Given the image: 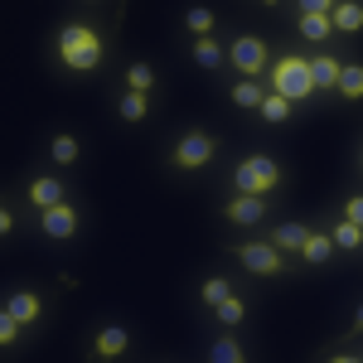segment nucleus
<instances>
[{
	"mask_svg": "<svg viewBox=\"0 0 363 363\" xmlns=\"http://www.w3.org/2000/svg\"><path fill=\"white\" fill-rule=\"evenodd\" d=\"M58 58L73 68V73H92L102 63V39L87 25H63L58 29Z\"/></svg>",
	"mask_w": 363,
	"mask_h": 363,
	"instance_id": "f257e3e1",
	"label": "nucleus"
},
{
	"mask_svg": "<svg viewBox=\"0 0 363 363\" xmlns=\"http://www.w3.org/2000/svg\"><path fill=\"white\" fill-rule=\"evenodd\" d=\"M272 83H277V92L286 97V102H306V97H315V78H310V58H296L286 54L272 68Z\"/></svg>",
	"mask_w": 363,
	"mask_h": 363,
	"instance_id": "f03ea898",
	"label": "nucleus"
},
{
	"mask_svg": "<svg viewBox=\"0 0 363 363\" xmlns=\"http://www.w3.org/2000/svg\"><path fill=\"white\" fill-rule=\"evenodd\" d=\"M233 184H238V194L262 199L267 189H277V184H281V169H277V160H267V155H247L242 165L233 169Z\"/></svg>",
	"mask_w": 363,
	"mask_h": 363,
	"instance_id": "7ed1b4c3",
	"label": "nucleus"
},
{
	"mask_svg": "<svg viewBox=\"0 0 363 363\" xmlns=\"http://www.w3.org/2000/svg\"><path fill=\"white\" fill-rule=\"evenodd\" d=\"M213 136L208 131H184V140L174 145V169H203L208 160H213Z\"/></svg>",
	"mask_w": 363,
	"mask_h": 363,
	"instance_id": "20e7f679",
	"label": "nucleus"
},
{
	"mask_svg": "<svg viewBox=\"0 0 363 363\" xmlns=\"http://www.w3.org/2000/svg\"><path fill=\"white\" fill-rule=\"evenodd\" d=\"M228 58H233V63H238V68L252 78V73H262V68H267V44H262L257 34H242V39H233Z\"/></svg>",
	"mask_w": 363,
	"mask_h": 363,
	"instance_id": "39448f33",
	"label": "nucleus"
},
{
	"mask_svg": "<svg viewBox=\"0 0 363 363\" xmlns=\"http://www.w3.org/2000/svg\"><path fill=\"white\" fill-rule=\"evenodd\" d=\"M238 262H242L247 272H257V277H277L281 272V252L272 247V242H247V247H238Z\"/></svg>",
	"mask_w": 363,
	"mask_h": 363,
	"instance_id": "423d86ee",
	"label": "nucleus"
},
{
	"mask_svg": "<svg viewBox=\"0 0 363 363\" xmlns=\"http://www.w3.org/2000/svg\"><path fill=\"white\" fill-rule=\"evenodd\" d=\"M39 223H44L49 238H73V233H78V213H73L68 203H58V208H44V213H39Z\"/></svg>",
	"mask_w": 363,
	"mask_h": 363,
	"instance_id": "0eeeda50",
	"label": "nucleus"
},
{
	"mask_svg": "<svg viewBox=\"0 0 363 363\" xmlns=\"http://www.w3.org/2000/svg\"><path fill=\"white\" fill-rule=\"evenodd\" d=\"M339 73H344V63H339L335 54L310 58V78H315V92H335V87H339Z\"/></svg>",
	"mask_w": 363,
	"mask_h": 363,
	"instance_id": "6e6552de",
	"label": "nucleus"
},
{
	"mask_svg": "<svg viewBox=\"0 0 363 363\" xmlns=\"http://www.w3.org/2000/svg\"><path fill=\"white\" fill-rule=\"evenodd\" d=\"M126 344H131V335H126L121 325H107V330L97 335V344H92V349H97V359H102V363H112V359H121V354H126Z\"/></svg>",
	"mask_w": 363,
	"mask_h": 363,
	"instance_id": "1a4fd4ad",
	"label": "nucleus"
},
{
	"mask_svg": "<svg viewBox=\"0 0 363 363\" xmlns=\"http://www.w3.org/2000/svg\"><path fill=\"white\" fill-rule=\"evenodd\" d=\"M29 199H34L39 208H58V203H63V184H58L54 174H44V179L29 184Z\"/></svg>",
	"mask_w": 363,
	"mask_h": 363,
	"instance_id": "9d476101",
	"label": "nucleus"
},
{
	"mask_svg": "<svg viewBox=\"0 0 363 363\" xmlns=\"http://www.w3.org/2000/svg\"><path fill=\"white\" fill-rule=\"evenodd\" d=\"M330 252H335V238H330V233H310L306 247H301V257H306L310 267H325V262H330Z\"/></svg>",
	"mask_w": 363,
	"mask_h": 363,
	"instance_id": "9b49d317",
	"label": "nucleus"
},
{
	"mask_svg": "<svg viewBox=\"0 0 363 363\" xmlns=\"http://www.w3.org/2000/svg\"><path fill=\"white\" fill-rule=\"evenodd\" d=\"M262 213H267L262 199H247V194H238L228 203V218H233V223H262Z\"/></svg>",
	"mask_w": 363,
	"mask_h": 363,
	"instance_id": "f8f14e48",
	"label": "nucleus"
},
{
	"mask_svg": "<svg viewBox=\"0 0 363 363\" xmlns=\"http://www.w3.org/2000/svg\"><path fill=\"white\" fill-rule=\"evenodd\" d=\"M10 315H15V320H20V325H29V320H39V296H34V291H15V296H10Z\"/></svg>",
	"mask_w": 363,
	"mask_h": 363,
	"instance_id": "ddd939ff",
	"label": "nucleus"
},
{
	"mask_svg": "<svg viewBox=\"0 0 363 363\" xmlns=\"http://www.w3.org/2000/svg\"><path fill=\"white\" fill-rule=\"evenodd\" d=\"M335 92H339V97H349V102H359V97H363V63H344Z\"/></svg>",
	"mask_w": 363,
	"mask_h": 363,
	"instance_id": "4468645a",
	"label": "nucleus"
},
{
	"mask_svg": "<svg viewBox=\"0 0 363 363\" xmlns=\"http://www.w3.org/2000/svg\"><path fill=\"white\" fill-rule=\"evenodd\" d=\"M335 29H344V34H359L363 29V5H354V0H344V5H335Z\"/></svg>",
	"mask_w": 363,
	"mask_h": 363,
	"instance_id": "2eb2a0df",
	"label": "nucleus"
},
{
	"mask_svg": "<svg viewBox=\"0 0 363 363\" xmlns=\"http://www.w3.org/2000/svg\"><path fill=\"white\" fill-rule=\"evenodd\" d=\"M291 112H296V102H286L281 92H267V102H262V121L281 126V121H291Z\"/></svg>",
	"mask_w": 363,
	"mask_h": 363,
	"instance_id": "dca6fc26",
	"label": "nucleus"
},
{
	"mask_svg": "<svg viewBox=\"0 0 363 363\" xmlns=\"http://www.w3.org/2000/svg\"><path fill=\"white\" fill-rule=\"evenodd\" d=\"M306 238H310V233H306V228H301V223H281L277 228V238H272V247H286V252H301V247H306Z\"/></svg>",
	"mask_w": 363,
	"mask_h": 363,
	"instance_id": "f3484780",
	"label": "nucleus"
},
{
	"mask_svg": "<svg viewBox=\"0 0 363 363\" xmlns=\"http://www.w3.org/2000/svg\"><path fill=\"white\" fill-rule=\"evenodd\" d=\"M208 363H247V354H242V344L233 335H223L213 349H208Z\"/></svg>",
	"mask_w": 363,
	"mask_h": 363,
	"instance_id": "a211bd4d",
	"label": "nucleus"
},
{
	"mask_svg": "<svg viewBox=\"0 0 363 363\" xmlns=\"http://www.w3.org/2000/svg\"><path fill=\"white\" fill-rule=\"evenodd\" d=\"M150 87H155V68H150V63H131V68H126V92H140V97H145Z\"/></svg>",
	"mask_w": 363,
	"mask_h": 363,
	"instance_id": "6ab92c4d",
	"label": "nucleus"
},
{
	"mask_svg": "<svg viewBox=\"0 0 363 363\" xmlns=\"http://www.w3.org/2000/svg\"><path fill=\"white\" fill-rule=\"evenodd\" d=\"M330 29H335V20H330V15H301V39H315V44H320Z\"/></svg>",
	"mask_w": 363,
	"mask_h": 363,
	"instance_id": "aec40b11",
	"label": "nucleus"
},
{
	"mask_svg": "<svg viewBox=\"0 0 363 363\" xmlns=\"http://www.w3.org/2000/svg\"><path fill=\"white\" fill-rule=\"evenodd\" d=\"M233 102H238L242 112H252V107L262 112V102H267V92H262V87H252V83H238V87H233Z\"/></svg>",
	"mask_w": 363,
	"mask_h": 363,
	"instance_id": "412c9836",
	"label": "nucleus"
},
{
	"mask_svg": "<svg viewBox=\"0 0 363 363\" xmlns=\"http://www.w3.org/2000/svg\"><path fill=\"white\" fill-rule=\"evenodd\" d=\"M194 63H199V68H208V73H213V68L223 63V49H218L213 39H199V44H194Z\"/></svg>",
	"mask_w": 363,
	"mask_h": 363,
	"instance_id": "4be33fe9",
	"label": "nucleus"
},
{
	"mask_svg": "<svg viewBox=\"0 0 363 363\" xmlns=\"http://www.w3.org/2000/svg\"><path fill=\"white\" fill-rule=\"evenodd\" d=\"M184 25L194 29L199 39H213V10H203V5H194V10L184 15Z\"/></svg>",
	"mask_w": 363,
	"mask_h": 363,
	"instance_id": "5701e85b",
	"label": "nucleus"
},
{
	"mask_svg": "<svg viewBox=\"0 0 363 363\" xmlns=\"http://www.w3.org/2000/svg\"><path fill=\"white\" fill-rule=\"evenodd\" d=\"M330 238H335V247H363V228H354V223H344V218H339L335 223V233H330Z\"/></svg>",
	"mask_w": 363,
	"mask_h": 363,
	"instance_id": "b1692460",
	"label": "nucleus"
},
{
	"mask_svg": "<svg viewBox=\"0 0 363 363\" xmlns=\"http://www.w3.org/2000/svg\"><path fill=\"white\" fill-rule=\"evenodd\" d=\"M199 296H203V306H213V310H218V306L228 301V281H223V277H208L203 286H199Z\"/></svg>",
	"mask_w": 363,
	"mask_h": 363,
	"instance_id": "393cba45",
	"label": "nucleus"
},
{
	"mask_svg": "<svg viewBox=\"0 0 363 363\" xmlns=\"http://www.w3.org/2000/svg\"><path fill=\"white\" fill-rule=\"evenodd\" d=\"M49 150H54V165H73V160H78V140L73 136H54Z\"/></svg>",
	"mask_w": 363,
	"mask_h": 363,
	"instance_id": "a878e982",
	"label": "nucleus"
},
{
	"mask_svg": "<svg viewBox=\"0 0 363 363\" xmlns=\"http://www.w3.org/2000/svg\"><path fill=\"white\" fill-rule=\"evenodd\" d=\"M121 116H126V121H140V116H145V97H140V92H126V97H121Z\"/></svg>",
	"mask_w": 363,
	"mask_h": 363,
	"instance_id": "bb28decb",
	"label": "nucleus"
},
{
	"mask_svg": "<svg viewBox=\"0 0 363 363\" xmlns=\"http://www.w3.org/2000/svg\"><path fill=\"white\" fill-rule=\"evenodd\" d=\"M242 315H247V306H242V301H233V296H228L223 306H218V320H223V325H238Z\"/></svg>",
	"mask_w": 363,
	"mask_h": 363,
	"instance_id": "cd10ccee",
	"label": "nucleus"
},
{
	"mask_svg": "<svg viewBox=\"0 0 363 363\" xmlns=\"http://www.w3.org/2000/svg\"><path fill=\"white\" fill-rule=\"evenodd\" d=\"M15 339H20V320L5 310V315H0V344H15Z\"/></svg>",
	"mask_w": 363,
	"mask_h": 363,
	"instance_id": "c85d7f7f",
	"label": "nucleus"
},
{
	"mask_svg": "<svg viewBox=\"0 0 363 363\" xmlns=\"http://www.w3.org/2000/svg\"><path fill=\"white\" fill-rule=\"evenodd\" d=\"M344 223L363 228V194H354V199H349V203H344Z\"/></svg>",
	"mask_w": 363,
	"mask_h": 363,
	"instance_id": "c756f323",
	"label": "nucleus"
},
{
	"mask_svg": "<svg viewBox=\"0 0 363 363\" xmlns=\"http://www.w3.org/2000/svg\"><path fill=\"white\" fill-rule=\"evenodd\" d=\"M301 15H335V5H320V0H306Z\"/></svg>",
	"mask_w": 363,
	"mask_h": 363,
	"instance_id": "7c9ffc66",
	"label": "nucleus"
},
{
	"mask_svg": "<svg viewBox=\"0 0 363 363\" xmlns=\"http://www.w3.org/2000/svg\"><path fill=\"white\" fill-rule=\"evenodd\" d=\"M330 363H363V359H354V354H339V359H330Z\"/></svg>",
	"mask_w": 363,
	"mask_h": 363,
	"instance_id": "2f4dec72",
	"label": "nucleus"
},
{
	"mask_svg": "<svg viewBox=\"0 0 363 363\" xmlns=\"http://www.w3.org/2000/svg\"><path fill=\"white\" fill-rule=\"evenodd\" d=\"M354 330H363V306H359V315H354Z\"/></svg>",
	"mask_w": 363,
	"mask_h": 363,
	"instance_id": "473e14b6",
	"label": "nucleus"
}]
</instances>
